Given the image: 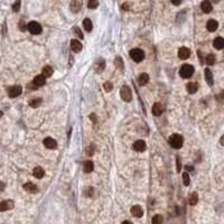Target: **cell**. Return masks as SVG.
<instances>
[{
    "instance_id": "1",
    "label": "cell",
    "mask_w": 224,
    "mask_h": 224,
    "mask_svg": "<svg viewBox=\"0 0 224 224\" xmlns=\"http://www.w3.org/2000/svg\"><path fill=\"white\" fill-rule=\"evenodd\" d=\"M183 142H184L183 137L181 135H178V133H174V135L170 136V138H169V145H170V147H173L174 149L182 148Z\"/></svg>"
},
{
    "instance_id": "2",
    "label": "cell",
    "mask_w": 224,
    "mask_h": 224,
    "mask_svg": "<svg viewBox=\"0 0 224 224\" xmlns=\"http://www.w3.org/2000/svg\"><path fill=\"white\" fill-rule=\"evenodd\" d=\"M179 74H181V76H182L183 79H190V76L194 74V67L192 65L185 64L179 70Z\"/></svg>"
},
{
    "instance_id": "3",
    "label": "cell",
    "mask_w": 224,
    "mask_h": 224,
    "mask_svg": "<svg viewBox=\"0 0 224 224\" xmlns=\"http://www.w3.org/2000/svg\"><path fill=\"white\" fill-rule=\"evenodd\" d=\"M130 57L135 62L139 63V62H142L145 58V53L144 51H141L140 48H133L130 51Z\"/></svg>"
},
{
    "instance_id": "4",
    "label": "cell",
    "mask_w": 224,
    "mask_h": 224,
    "mask_svg": "<svg viewBox=\"0 0 224 224\" xmlns=\"http://www.w3.org/2000/svg\"><path fill=\"white\" fill-rule=\"evenodd\" d=\"M27 28L33 35H38L42 33V26H40V24H38L37 21H30L27 25Z\"/></svg>"
},
{
    "instance_id": "5",
    "label": "cell",
    "mask_w": 224,
    "mask_h": 224,
    "mask_svg": "<svg viewBox=\"0 0 224 224\" xmlns=\"http://www.w3.org/2000/svg\"><path fill=\"white\" fill-rule=\"evenodd\" d=\"M120 95H121V99L126 102H130L132 100V93H131V90L128 86H122L121 88Z\"/></svg>"
},
{
    "instance_id": "6",
    "label": "cell",
    "mask_w": 224,
    "mask_h": 224,
    "mask_svg": "<svg viewBox=\"0 0 224 224\" xmlns=\"http://www.w3.org/2000/svg\"><path fill=\"white\" fill-rule=\"evenodd\" d=\"M21 92H22V89H21V86H19V85H13V86L8 89V95L10 97H19L21 94Z\"/></svg>"
},
{
    "instance_id": "7",
    "label": "cell",
    "mask_w": 224,
    "mask_h": 224,
    "mask_svg": "<svg viewBox=\"0 0 224 224\" xmlns=\"http://www.w3.org/2000/svg\"><path fill=\"white\" fill-rule=\"evenodd\" d=\"M15 206V203L11 199H7V201H4L0 203V212H4L8 211V210H11Z\"/></svg>"
},
{
    "instance_id": "8",
    "label": "cell",
    "mask_w": 224,
    "mask_h": 224,
    "mask_svg": "<svg viewBox=\"0 0 224 224\" xmlns=\"http://www.w3.org/2000/svg\"><path fill=\"white\" fill-rule=\"evenodd\" d=\"M104 67H106V61H104L103 58H99L97 62L94 63V70H95V72L97 73L103 72Z\"/></svg>"
},
{
    "instance_id": "9",
    "label": "cell",
    "mask_w": 224,
    "mask_h": 224,
    "mask_svg": "<svg viewBox=\"0 0 224 224\" xmlns=\"http://www.w3.org/2000/svg\"><path fill=\"white\" fill-rule=\"evenodd\" d=\"M132 148L135 149L136 151H145L146 150V148H147V146H146V142H145L144 140H137L135 144H133V146H132Z\"/></svg>"
},
{
    "instance_id": "10",
    "label": "cell",
    "mask_w": 224,
    "mask_h": 224,
    "mask_svg": "<svg viewBox=\"0 0 224 224\" xmlns=\"http://www.w3.org/2000/svg\"><path fill=\"white\" fill-rule=\"evenodd\" d=\"M44 146L48 149H55L57 147V142H56V140H54L51 137H47L44 139Z\"/></svg>"
},
{
    "instance_id": "11",
    "label": "cell",
    "mask_w": 224,
    "mask_h": 224,
    "mask_svg": "<svg viewBox=\"0 0 224 224\" xmlns=\"http://www.w3.org/2000/svg\"><path fill=\"white\" fill-rule=\"evenodd\" d=\"M70 8H71V11L72 13H79L82 8V1H79V0H74L70 4Z\"/></svg>"
},
{
    "instance_id": "12",
    "label": "cell",
    "mask_w": 224,
    "mask_h": 224,
    "mask_svg": "<svg viewBox=\"0 0 224 224\" xmlns=\"http://www.w3.org/2000/svg\"><path fill=\"white\" fill-rule=\"evenodd\" d=\"M190 56V51L186 47H182L178 51V57L181 59H187Z\"/></svg>"
},
{
    "instance_id": "13",
    "label": "cell",
    "mask_w": 224,
    "mask_h": 224,
    "mask_svg": "<svg viewBox=\"0 0 224 224\" xmlns=\"http://www.w3.org/2000/svg\"><path fill=\"white\" fill-rule=\"evenodd\" d=\"M46 83V77L43 75H37V76H35V79L34 81H33V84L35 85V86H43V85Z\"/></svg>"
},
{
    "instance_id": "14",
    "label": "cell",
    "mask_w": 224,
    "mask_h": 224,
    "mask_svg": "<svg viewBox=\"0 0 224 224\" xmlns=\"http://www.w3.org/2000/svg\"><path fill=\"white\" fill-rule=\"evenodd\" d=\"M217 27H219V22L216 20H214V19H210V20L206 22V28L208 31H215L216 29H217Z\"/></svg>"
},
{
    "instance_id": "15",
    "label": "cell",
    "mask_w": 224,
    "mask_h": 224,
    "mask_svg": "<svg viewBox=\"0 0 224 224\" xmlns=\"http://www.w3.org/2000/svg\"><path fill=\"white\" fill-rule=\"evenodd\" d=\"M131 214L133 216H136V217H141V216L144 215V211H142L141 206L135 205V206L131 207Z\"/></svg>"
},
{
    "instance_id": "16",
    "label": "cell",
    "mask_w": 224,
    "mask_h": 224,
    "mask_svg": "<svg viewBox=\"0 0 224 224\" xmlns=\"http://www.w3.org/2000/svg\"><path fill=\"white\" fill-rule=\"evenodd\" d=\"M24 190H26V192H28V193H37L38 192V188L37 186L35 185V184H33V183H26V184H24Z\"/></svg>"
},
{
    "instance_id": "17",
    "label": "cell",
    "mask_w": 224,
    "mask_h": 224,
    "mask_svg": "<svg viewBox=\"0 0 224 224\" xmlns=\"http://www.w3.org/2000/svg\"><path fill=\"white\" fill-rule=\"evenodd\" d=\"M71 48H72V51L74 53H79L82 49V44L79 40H76V39H72L71 40Z\"/></svg>"
},
{
    "instance_id": "18",
    "label": "cell",
    "mask_w": 224,
    "mask_h": 224,
    "mask_svg": "<svg viewBox=\"0 0 224 224\" xmlns=\"http://www.w3.org/2000/svg\"><path fill=\"white\" fill-rule=\"evenodd\" d=\"M163 111H164V108H163V106H161L160 103H155L154 104V106H152V113L155 114V115H157V117L161 115Z\"/></svg>"
},
{
    "instance_id": "19",
    "label": "cell",
    "mask_w": 224,
    "mask_h": 224,
    "mask_svg": "<svg viewBox=\"0 0 224 224\" xmlns=\"http://www.w3.org/2000/svg\"><path fill=\"white\" fill-rule=\"evenodd\" d=\"M213 45L216 49H222L224 48V38L223 37H216L213 42Z\"/></svg>"
},
{
    "instance_id": "20",
    "label": "cell",
    "mask_w": 224,
    "mask_h": 224,
    "mask_svg": "<svg viewBox=\"0 0 224 224\" xmlns=\"http://www.w3.org/2000/svg\"><path fill=\"white\" fill-rule=\"evenodd\" d=\"M33 175H34L36 178H38V179H39V178H43L44 175H45V170H44L42 167H39V166H38V167H35L34 170H33Z\"/></svg>"
},
{
    "instance_id": "21",
    "label": "cell",
    "mask_w": 224,
    "mask_h": 224,
    "mask_svg": "<svg viewBox=\"0 0 224 224\" xmlns=\"http://www.w3.org/2000/svg\"><path fill=\"white\" fill-rule=\"evenodd\" d=\"M201 8L203 10V13H210L212 11V4L210 1H203L201 4Z\"/></svg>"
},
{
    "instance_id": "22",
    "label": "cell",
    "mask_w": 224,
    "mask_h": 224,
    "mask_svg": "<svg viewBox=\"0 0 224 224\" xmlns=\"http://www.w3.org/2000/svg\"><path fill=\"white\" fill-rule=\"evenodd\" d=\"M148 81H149V75L146 74V73L140 74L139 77H138V83H139V85H146L148 83Z\"/></svg>"
},
{
    "instance_id": "23",
    "label": "cell",
    "mask_w": 224,
    "mask_h": 224,
    "mask_svg": "<svg viewBox=\"0 0 224 224\" xmlns=\"http://www.w3.org/2000/svg\"><path fill=\"white\" fill-rule=\"evenodd\" d=\"M186 88H187V91H188L190 93H195V92L199 90V85H197V83H195V82H190V83L186 85Z\"/></svg>"
},
{
    "instance_id": "24",
    "label": "cell",
    "mask_w": 224,
    "mask_h": 224,
    "mask_svg": "<svg viewBox=\"0 0 224 224\" xmlns=\"http://www.w3.org/2000/svg\"><path fill=\"white\" fill-rule=\"evenodd\" d=\"M205 80L208 85H211V86L213 85V74H212L211 70H208V68L205 70Z\"/></svg>"
},
{
    "instance_id": "25",
    "label": "cell",
    "mask_w": 224,
    "mask_h": 224,
    "mask_svg": "<svg viewBox=\"0 0 224 224\" xmlns=\"http://www.w3.org/2000/svg\"><path fill=\"white\" fill-rule=\"evenodd\" d=\"M83 168H84V172H85L86 174L91 173V172L93 170V168H94L93 163H92V161H90V160L85 161V163H84V166H83Z\"/></svg>"
},
{
    "instance_id": "26",
    "label": "cell",
    "mask_w": 224,
    "mask_h": 224,
    "mask_svg": "<svg viewBox=\"0 0 224 224\" xmlns=\"http://www.w3.org/2000/svg\"><path fill=\"white\" fill-rule=\"evenodd\" d=\"M83 27L86 31H91L92 28H93V25H92V21L90 20V18H85L83 20Z\"/></svg>"
},
{
    "instance_id": "27",
    "label": "cell",
    "mask_w": 224,
    "mask_h": 224,
    "mask_svg": "<svg viewBox=\"0 0 224 224\" xmlns=\"http://www.w3.org/2000/svg\"><path fill=\"white\" fill-rule=\"evenodd\" d=\"M40 103H42V99L40 97H34V99H31L29 101V106L31 108H38V106H40Z\"/></svg>"
},
{
    "instance_id": "28",
    "label": "cell",
    "mask_w": 224,
    "mask_h": 224,
    "mask_svg": "<svg viewBox=\"0 0 224 224\" xmlns=\"http://www.w3.org/2000/svg\"><path fill=\"white\" fill-rule=\"evenodd\" d=\"M190 205H196L197 204V202H199V195H197V193H192V194L190 195Z\"/></svg>"
},
{
    "instance_id": "29",
    "label": "cell",
    "mask_w": 224,
    "mask_h": 224,
    "mask_svg": "<svg viewBox=\"0 0 224 224\" xmlns=\"http://www.w3.org/2000/svg\"><path fill=\"white\" fill-rule=\"evenodd\" d=\"M42 72H43V75L45 76V77H49V76L53 74V68L47 65V66H45V67L43 68Z\"/></svg>"
},
{
    "instance_id": "30",
    "label": "cell",
    "mask_w": 224,
    "mask_h": 224,
    "mask_svg": "<svg viewBox=\"0 0 224 224\" xmlns=\"http://www.w3.org/2000/svg\"><path fill=\"white\" fill-rule=\"evenodd\" d=\"M164 223V217L160 214H157L152 217V224H163Z\"/></svg>"
},
{
    "instance_id": "31",
    "label": "cell",
    "mask_w": 224,
    "mask_h": 224,
    "mask_svg": "<svg viewBox=\"0 0 224 224\" xmlns=\"http://www.w3.org/2000/svg\"><path fill=\"white\" fill-rule=\"evenodd\" d=\"M205 62L208 65H213V64L215 63V56H214V54H208L206 56V58H205Z\"/></svg>"
},
{
    "instance_id": "32",
    "label": "cell",
    "mask_w": 224,
    "mask_h": 224,
    "mask_svg": "<svg viewBox=\"0 0 224 224\" xmlns=\"http://www.w3.org/2000/svg\"><path fill=\"white\" fill-rule=\"evenodd\" d=\"M115 66L119 68V70H123V62H122V58L120 56H117L115 57Z\"/></svg>"
},
{
    "instance_id": "33",
    "label": "cell",
    "mask_w": 224,
    "mask_h": 224,
    "mask_svg": "<svg viewBox=\"0 0 224 224\" xmlns=\"http://www.w3.org/2000/svg\"><path fill=\"white\" fill-rule=\"evenodd\" d=\"M183 183H184L185 186H188V185H190V176H188V174L187 173L183 174Z\"/></svg>"
},
{
    "instance_id": "34",
    "label": "cell",
    "mask_w": 224,
    "mask_h": 224,
    "mask_svg": "<svg viewBox=\"0 0 224 224\" xmlns=\"http://www.w3.org/2000/svg\"><path fill=\"white\" fill-rule=\"evenodd\" d=\"M97 6H99V2H97V0H91V1H89V4H88V7L90 9H95Z\"/></svg>"
},
{
    "instance_id": "35",
    "label": "cell",
    "mask_w": 224,
    "mask_h": 224,
    "mask_svg": "<svg viewBox=\"0 0 224 224\" xmlns=\"http://www.w3.org/2000/svg\"><path fill=\"white\" fill-rule=\"evenodd\" d=\"M103 86H104V90H106V92H110L111 90L113 89V85H112V83H110V82H106Z\"/></svg>"
},
{
    "instance_id": "36",
    "label": "cell",
    "mask_w": 224,
    "mask_h": 224,
    "mask_svg": "<svg viewBox=\"0 0 224 224\" xmlns=\"http://www.w3.org/2000/svg\"><path fill=\"white\" fill-rule=\"evenodd\" d=\"M20 4H21L20 1H16V2L13 4V10L15 11V13L19 11V9H20Z\"/></svg>"
},
{
    "instance_id": "37",
    "label": "cell",
    "mask_w": 224,
    "mask_h": 224,
    "mask_svg": "<svg viewBox=\"0 0 224 224\" xmlns=\"http://www.w3.org/2000/svg\"><path fill=\"white\" fill-rule=\"evenodd\" d=\"M73 31L76 34V36L79 38H83V34H82V31L80 30V28H77V27H75L74 29H73Z\"/></svg>"
},
{
    "instance_id": "38",
    "label": "cell",
    "mask_w": 224,
    "mask_h": 224,
    "mask_svg": "<svg viewBox=\"0 0 224 224\" xmlns=\"http://www.w3.org/2000/svg\"><path fill=\"white\" fill-rule=\"evenodd\" d=\"M182 169V165H181V158L177 157V172H181Z\"/></svg>"
},
{
    "instance_id": "39",
    "label": "cell",
    "mask_w": 224,
    "mask_h": 224,
    "mask_svg": "<svg viewBox=\"0 0 224 224\" xmlns=\"http://www.w3.org/2000/svg\"><path fill=\"white\" fill-rule=\"evenodd\" d=\"M25 27H26V26H25V24H24V21L21 20L20 22H19V29H20V30H22V31H24V30H26V28H25Z\"/></svg>"
},
{
    "instance_id": "40",
    "label": "cell",
    "mask_w": 224,
    "mask_h": 224,
    "mask_svg": "<svg viewBox=\"0 0 224 224\" xmlns=\"http://www.w3.org/2000/svg\"><path fill=\"white\" fill-rule=\"evenodd\" d=\"M217 97H219V100H221V101H224V91H222Z\"/></svg>"
},
{
    "instance_id": "41",
    "label": "cell",
    "mask_w": 224,
    "mask_h": 224,
    "mask_svg": "<svg viewBox=\"0 0 224 224\" xmlns=\"http://www.w3.org/2000/svg\"><path fill=\"white\" fill-rule=\"evenodd\" d=\"M122 8L124 9V10H128V9H129V4H128L127 2H126V4H123Z\"/></svg>"
},
{
    "instance_id": "42",
    "label": "cell",
    "mask_w": 224,
    "mask_h": 224,
    "mask_svg": "<svg viewBox=\"0 0 224 224\" xmlns=\"http://www.w3.org/2000/svg\"><path fill=\"white\" fill-rule=\"evenodd\" d=\"M4 184L0 182V192H2V190H4Z\"/></svg>"
},
{
    "instance_id": "43",
    "label": "cell",
    "mask_w": 224,
    "mask_h": 224,
    "mask_svg": "<svg viewBox=\"0 0 224 224\" xmlns=\"http://www.w3.org/2000/svg\"><path fill=\"white\" fill-rule=\"evenodd\" d=\"M172 4H175V6H178V4H182V1H172Z\"/></svg>"
},
{
    "instance_id": "44",
    "label": "cell",
    "mask_w": 224,
    "mask_h": 224,
    "mask_svg": "<svg viewBox=\"0 0 224 224\" xmlns=\"http://www.w3.org/2000/svg\"><path fill=\"white\" fill-rule=\"evenodd\" d=\"M220 142H221V145H222V146H224V135L222 136V138L220 139Z\"/></svg>"
},
{
    "instance_id": "45",
    "label": "cell",
    "mask_w": 224,
    "mask_h": 224,
    "mask_svg": "<svg viewBox=\"0 0 224 224\" xmlns=\"http://www.w3.org/2000/svg\"><path fill=\"white\" fill-rule=\"evenodd\" d=\"M122 224H132V223H131V222H128V221H124Z\"/></svg>"
},
{
    "instance_id": "46",
    "label": "cell",
    "mask_w": 224,
    "mask_h": 224,
    "mask_svg": "<svg viewBox=\"0 0 224 224\" xmlns=\"http://www.w3.org/2000/svg\"><path fill=\"white\" fill-rule=\"evenodd\" d=\"M2 114H4L2 113V111H0V117H2Z\"/></svg>"
}]
</instances>
